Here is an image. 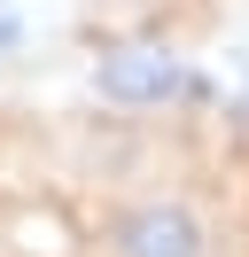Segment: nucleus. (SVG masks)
Masks as SVG:
<instances>
[{"instance_id":"nucleus-1","label":"nucleus","mask_w":249,"mask_h":257,"mask_svg":"<svg viewBox=\"0 0 249 257\" xmlns=\"http://www.w3.org/2000/svg\"><path fill=\"white\" fill-rule=\"evenodd\" d=\"M86 86L109 109H164V101L195 94V55L171 47V39H156V32H133V39H109L93 55Z\"/></svg>"},{"instance_id":"nucleus-2","label":"nucleus","mask_w":249,"mask_h":257,"mask_svg":"<svg viewBox=\"0 0 249 257\" xmlns=\"http://www.w3.org/2000/svg\"><path fill=\"white\" fill-rule=\"evenodd\" d=\"M210 218L179 195H148V203L117 210L109 226V257H210Z\"/></svg>"},{"instance_id":"nucleus-3","label":"nucleus","mask_w":249,"mask_h":257,"mask_svg":"<svg viewBox=\"0 0 249 257\" xmlns=\"http://www.w3.org/2000/svg\"><path fill=\"white\" fill-rule=\"evenodd\" d=\"M195 94L218 101V109H233V117L249 109V39H226L210 63H195Z\"/></svg>"},{"instance_id":"nucleus-4","label":"nucleus","mask_w":249,"mask_h":257,"mask_svg":"<svg viewBox=\"0 0 249 257\" xmlns=\"http://www.w3.org/2000/svg\"><path fill=\"white\" fill-rule=\"evenodd\" d=\"M47 47V16L31 0H0V70H24Z\"/></svg>"}]
</instances>
